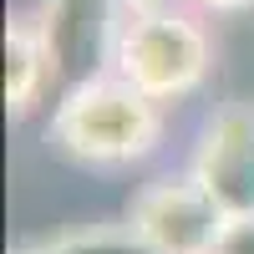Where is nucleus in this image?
<instances>
[{
	"mask_svg": "<svg viewBox=\"0 0 254 254\" xmlns=\"http://www.w3.org/2000/svg\"><path fill=\"white\" fill-rule=\"evenodd\" d=\"M112 71L132 81L158 107L193 97L214 71V36L188 10H158V15H127L112 46Z\"/></svg>",
	"mask_w": 254,
	"mask_h": 254,
	"instance_id": "nucleus-2",
	"label": "nucleus"
},
{
	"mask_svg": "<svg viewBox=\"0 0 254 254\" xmlns=\"http://www.w3.org/2000/svg\"><path fill=\"white\" fill-rule=\"evenodd\" d=\"M51 142L87 168H127L163 142V107L117 71H97L56 102Z\"/></svg>",
	"mask_w": 254,
	"mask_h": 254,
	"instance_id": "nucleus-1",
	"label": "nucleus"
},
{
	"mask_svg": "<svg viewBox=\"0 0 254 254\" xmlns=\"http://www.w3.org/2000/svg\"><path fill=\"white\" fill-rule=\"evenodd\" d=\"M15 254H147V244L132 234V224H81L66 234L36 239Z\"/></svg>",
	"mask_w": 254,
	"mask_h": 254,
	"instance_id": "nucleus-6",
	"label": "nucleus"
},
{
	"mask_svg": "<svg viewBox=\"0 0 254 254\" xmlns=\"http://www.w3.org/2000/svg\"><path fill=\"white\" fill-rule=\"evenodd\" d=\"M51 76H56L51 15H15L5 26V107H10V117H26L41 102Z\"/></svg>",
	"mask_w": 254,
	"mask_h": 254,
	"instance_id": "nucleus-5",
	"label": "nucleus"
},
{
	"mask_svg": "<svg viewBox=\"0 0 254 254\" xmlns=\"http://www.w3.org/2000/svg\"><path fill=\"white\" fill-rule=\"evenodd\" d=\"M214 254H254V214L249 219H229Z\"/></svg>",
	"mask_w": 254,
	"mask_h": 254,
	"instance_id": "nucleus-7",
	"label": "nucleus"
},
{
	"mask_svg": "<svg viewBox=\"0 0 254 254\" xmlns=\"http://www.w3.org/2000/svg\"><path fill=\"white\" fill-rule=\"evenodd\" d=\"M188 178L224 208V219L254 214V102H224L203 122Z\"/></svg>",
	"mask_w": 254,
	"mask_h": 254,
	"instance_id": "nucleus-4",
	"label": "nucleus"
},
{
	"mask_svg": "<svg viewBox=\"0 0 254 254\" xmlns=\"http://www.w3.org/2000/svg\"><path fill=\"white\" fill-rule=\"evenodd\" d=\"M188 5L208 15H234V10H254V0H188Z\"/></svg>",
	"mask_w": 254,
	"mask_h": 254,
	"instance_id": "nucleus-8",
	"label": "nucleus"
},
{
	"mask_svg": "<svg viewBox=\"0 0 254 254\" xmlns=\"http://www.w3.org/2000/svg\"><path fill=\"white\" fill-rule=\"evenodd\" d=\"M127 224L147 254H214L229 219L188 173H178L147 183L127 208Z\"/></svg>",
	"mask_w": 254,
	"mask_h": 254,
	"instance_id": "nucleus-3",
	"label": "nucleus"
},
{
	"mask_svg": "<svg viewBox=\"0 0 254 254\" xmlns=\"http://www.w3.org/2000/svg\"><path fill=\"white\" fill-rule=\"evenodd\" d=\"M127 15H158V10H178L173 0H122Z\"/></svg>",
	"mask_w": 254,
	"mask_h": 254,
	"instance_id": "nucleus-9",
	"label": "nucleus"
}]
</instances>
